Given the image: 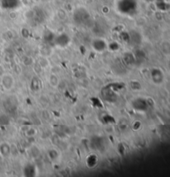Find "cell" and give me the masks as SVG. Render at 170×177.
<instances>
[{
  "mask_svg": "<svg viewBox=\"0 0 170 177\" xmlns=\"http://www.w3.org/2000/svg\"><path fill=\"white\" fill-rule=\"evenodd\" d=\"M117 7L121 13L132 15L136 10L137 4L135 0H120L117 4Z\"/></svg>",
  "mask_w": 170,
  "mask_h": 177,
  "instance_id": "1",
  "label": "cell"
},
{
  "mask_svg": "<svg viewBox=\"0 0 170 177\" xmlns=\"http://www.w3.org/2000/svg\"><path fill=\"white\" fill-rule=\"evenodd\" d=\"M2 83H3V85L5 89L7 90H9L13 86V78L10 76V75H4L3 76V79H2Z\"/></svg>",
  "mask_w": 170,
  "mask_h": 177,
  "instance_id": "2",
  "label": "cell"
},
{
  "mask_svg": "<svg viewBox=\"0 0 170 177\" xmlns=\"http://www.w3.org/2000/svg\"><path fill=\"white\" fill-rule=\"evenodd\" d=\"M102 43H104V42L103 41H96V44L94 45V46H95V49H96L97 51H102V50H104V49H106V45H102L101 46V44Z\"/></svg>",
  "mask_w": 170,
  "mask_h": 177,
  "instance_id": "4",
  "label": "cell"
},
{
  "mask_svg": "<svg viewBox=\"0 0 170 177\" xmlns=\"http://www.w3.org/2000/svg\"><path fill=\"white\" fill-rule=\"evenodd\" d=\"M3 5L7 8H14L18 6V0H3Z\"/></svg>",
  "mask_w": 170,
  "mask_h": 177,
  "instance_id": "3",
  "label": "cell"
},
{
  "mask_svg": "<svg viewBox=\"0 0 170 177\" xmlns=\"http://www.w3.org/2000/svg\"><path fill=\"white\" fill-rule=\"evenodd\" d=\"M0 75H4V69H3V66H0Z\"/></svg>",
  "mask_w": 170,
  "mask_h": 177,
  "instance_id": "5",
  "label": "cell"
}]
</instances>
